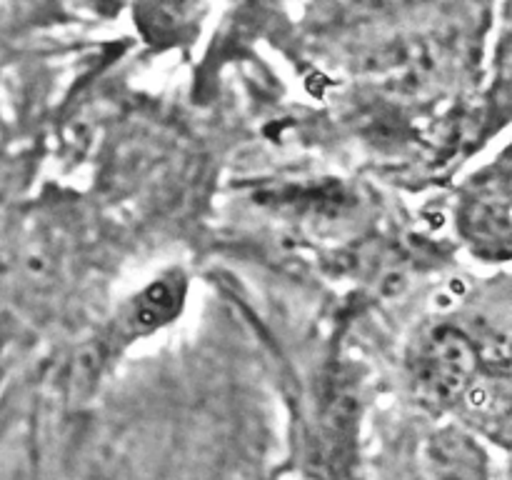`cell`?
Masks as SVG:
<instances>
[{"instance_id": "6da1fadb", "label": "cell", "mask_w": 512, "mask_h": 480, "mask_svg": "<svg viewBox=\"0 0 512 480\" xmlns=\"http://www.w3.org/2000/svg\"><path fill=\"white\" fill-rule=\"evenodd\" d=\"M478 345L460 328L440 325L413 355L415 395L430 408H445L470 390L478 370Z\"/></svg>"}, {"instance_id": "7a4b0ae2", "label": "cell", "mask_w": 512, "mask_h": 480, "mask_svg": "<svg viewBox=\"0 0 512 480\" xmlns=\"http://www.w3.org/2000/svg\"><path fill=\"white\" fill-rule=\"evenodd\" d=\"M508 168L490 170L465 193L460 205V230L478 255L488 260H508L512 248Z\"/></svg>"}, {"instance_id": "3957f363", "label": "cell", "mask_w": 512, "mask_h": 480, "mask_svg": "<svg viewBox=\"0 0 512 480\" xmlns=\"http://www.w3.org/2000/svg\"><path fill=\"white\" fill-rule=\"evenodd\" d=\"M188 283L180 273H165L148 285L143 293L135 295L128 310V330L133 335L153 333L163 328L170 320L178 318L183 308Z\"/></svg>"}, {"instance_id": "277c9868", "label": "cell", "mask_w": 512, "mask_h": 480, "mask_svg": "<svg viewBox=\"0 0 512 480\" xmlns=\"http://www.w3.org/2000/svg\"><path fill=\"white\" fill-rule=\"evenodd\" d=\"M430 468L438 480H485V455L460 430H443L430 443Z\"/></svg>"}, {"instance_id": "5b68a950", "label": "cell", "mask_w": 512, "mask_h": 480, "mask_svg": "<svg viewBox=\"0 0 512 480\" xmlns=\"http://www.w3.org/2000/svg\"><path fill=\"white\" fill-rule=\"evenodd\" d=\"M100 15H118L128 5V0H90Z\"/></svg>"}]
</instances>
